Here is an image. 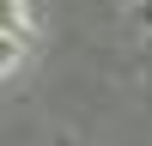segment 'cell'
Returning <instances> with one entry per match:
<instances>
[{
  "label": "cell",
  "mask_w": 152,
  "mask_h": 146,
  "mask_svg": "<svg viewBox=\"0 0 152 146\" xmlns=\"http://www.w3.org/2000/svg\"><path fill=\"white\" fill-rule=\"evenodd\" d=\"M24 49H31V0H6V55H0V67H18Z\"/></svg>",
  "instance_id": "6da1fadb"
}]
</instances>
